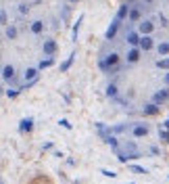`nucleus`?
<instances>
[{"instance_id": "f257e3e1", "label": "nucleus", "mask_w": 169, "mask_h": 184, "mask_svg": "<svg viewBox=\"0 0 169 184\" xmlns=\"http://www.w3.org/2000/svg\"><path fill=\"white\" fill-rule=\"evenodd\" d=\"M100 67H102V69L117 71V69H119V55H117V52H111L105 61H100Z\"/></svg>"}, {"instance_id": "f03ea898", "label": "nucleus", "mask_w": 169, "mask_h": 184, "mask_svg": "<svg viewBox=\"0 0 169 184\" xmlns=\"http://www.w3.org/2000/svg\"><path fill=\"white\" fill-rule=\"evenodd\" d=\"M155 31V23L150 21V19H142L140 23H138V34L142 36H150Z\"/></svg>"}, {"instance_id": "7ed1b4c3", "label": "nucleus", "mask_w": 169, "mask_h": 184, "mask_svg": "<svg viewBox=\"0 0 169 184\" xmlns=\"http://www.w3.org/2000/svg\"><path fill=\"white\" fill-rule=\"evenodd\" d=\"M132 136H134V138H144V136H148V126L146 123H136V126L132 128Z\"/></svg>"}, {"instance_id": "20e7f679", "label": "nucleus", "mask_w": 169, "mask_h": 184, "mask_svg": "<svg viewBox=\"0 0 169 184\" xmlns=\"http://www.w3.org/2000/svg\"><path fill=\"white\" fill-rule=\"evenodd\" d=\"M165 100H169V88H163V90L155 92V96H153V103H155V105H161Z\"/></svg>"}, {"instance_id": "39448f33", "label": "nucleus", "mask_w": 169, "mask_h": 184, "mask_svg": "<svg viewBox=\"0 0 169 184\" xmlns=\"http://www.w3.org/2000/svg\"><path fill=\"white\" fill-rule=\"evenodd\" d=\"M127 19H129V21H138L140 23L142 21V8H138V7H134L132 8V11H129V15H127Z\"/></svg>"}, {"instance_id": "423d86ee", "label": "nucleus", "mask_w": 169, "mask_h": 184, "mask_svg": "<svg viewBox=\"0 0 169 184\" xmlns=\"http://www.w3.org/2000/svg\"><path fill=\"white\" fill-rule=\"evenodd\" d=\"M42 50L46 52V55H54V52H56V42H54V40H44Z\"/></svg>"}, {"instance_id": "0eeeda50", "label": "nucleus", "mask_w": 169, "mask_h": 184, "mask_svg": "<svg viewBox=\"0 0 169 184\" xmlns=\"http://www.w3.org/2000/svg\"><path fill=\"white\" fill-rule=\"evenodd\" d=\"M23 78H25V84H27V82H31V80H35V78H38V69L27 67V69H25V73H23Z\"/></svg>"}, {"instance_id": "6e6552de", "label": "nucleus", "mask_w": 169, "mask_h": 184, "mask_svg": "<svg viewBox=\"0 0 169 184\" xmlns=\"http://www.w3.org/2000/svg\"><path fill=\"white\" fill-rule=\"evenodd\" d=\"M119 19H117V17H115V19H113V23H111V27L106 29V38H109V40H111L113 36H115V31H117V27H119Z\"/></svg>"}, {"instance_id": "1a4fd4ad", "label": "nucleus", "mask_w": 169, "mask_h": 184, "mask_svg": "<svg viewBox=\"0 0 169 184\" xmlns=\"http://www.w3.org/2000/svg\"><path fill=\"white\" fill-rule=\"evenodd\" d=\"M140 48H142V50H150V48H153V38H150V36H142Z\"/></svg>"}, {"instance_id": "9d476101", "label": "nucleus", "mask_w": 169, "mask_h": 184, "mask_svg": "<svg viewBox=\"0 0 169 184\" xmlns=\"http://www.w3.org/2000/svg\"><path fill=\"white\" fill-rule=\"evenodd\" d=\"M2 78H4V80H13L15 78V67H13V65H4V69H2Z\"/></svg>"}, {"instance_id": "9b49d317", "label": "nucleus", "mask_w": 169, "mask_h": 184, "mask_svg": "<svg viewBox=\"0 0 169 184\" xmlns=\"http://www.w3.org/2000/svg\"><path fill=\"white\" fill-rule=\"evenodd\" d=\"M157 113H159V105H155V103L144 105V115H157Z\"/></svg>"}, {"instance_id": "f8f14e48", "label": "nucleus", "mask_w": 169, "mask_h": 184, "mask_svg": "<svg viewBox=\"0 0 169 184\" xmlns=\"http://www.w3.org/2000/svg\"><path fill=\"white\" fill-rule=\"evenodd\" d=\"M140 40H142V38H140V36H138V34H136V31H129V34H127V42L132 44L134 48H136V46H138V44H140Z\"/></svg>"}, {"instance_id": "ddd939ff", "label": "nucleus", "mask_w": 169, "mask_h": 184, "mask_svg": "<svg viewBox=\"0 0 169 184\" xmlns=\"http://www.w3.org/2000/svg\"><path fill=\"white\" fill-rule=\"evenodd\" d=\"M138 59H140V50L138 48H132L129 52H127V63H136Z\"/></svg>"}, {"instance_id": "4468645a", "label": "nucleus", "mask_w": 169, "mask_h": 184, "mask_svg": "<svg viewBox=\"0 0 169 184\" xmlns=\"http://www.w3.org/2000/svg\"><path fill=\"white\" fill-rule=\"evenodd\" d=\"M42 29H44L42 21H34L31 23V34H42Z\"/></svg>"}, {"instance_id": "2eb2a0df", "label": "nucleus", "mask_w": 169, "mask_h": 184, "mask_svg": "<svg viewBox=\"0 0 169 184\" xmlns=\"http://www.w3.org/2000/svg\"><path fill=\"white\" fill-rule=\"evenodd\" d=\"M73 59H75V52H71L69 55V59H67V61H65V63H61V71H67L71 67V63H73Z\"/></svg>"}, {"instance_id": "dca6fc26", "label": "nucleus", "mask_w": 169, "mask_h": 184, "mask_svg": "<svg viewBox=\"0 0 169 184\" xmlns=\"http://www.w3.org/2000/svg\"><path fill=\"white\" fill-rule=\"evenodd\" d=\"M31 128H34V121L29 119V117H27V119H23V121H21V132H29Z\"/></svg>"}, {"instance_id": "f3484780", "label": "nucleus", "mask_w": 169, "mask_h": 184, "mask_svg": "<svg viewBox=\"0 0 169 184\" xmlns=\"http://www.w3.org/2000/svg\"><path fill=\"white\" fill-rule=\"evenodd\" d=\"M127 170L136 172V174H148V170L146 167H142V165H127Z\"/></svg>"}, {"instance_id": "a211bd4d", "label": "nucleus", "mask_w": 169, "mask_h": 184, "mask_svg": "<svg viewBox=\"0 0 169 184\" xmlns=\"http://www.w3.org/2000/svg\"><path fill=\"white\" fill-rule=\"evenodd\" d=\"M4 36H7L8 40H13L15 36H17V29H15L13 25H11V27H7V29H4Z\"/></svg>"}, {"instance_id": "6ab92c4d", "label": "nucleus", "mask_w": 169, "mask_h": 184, "mask_svg": "<svg viewBox=\"0 0 169 184\" xmlns=\"http://www.w3.org/2000/svg\"><path fill=\"white\" fill-rule=\"evenodd\" d=\"M82 19H84V17L79 15V17H77V23L73 25V38H77V31H79V25H82Z\"/></svg>"}, {"instance_id": "aec40b11", "label": "nucleus", "mask_w": 169, "mask_h": 184, "mask_svg": "<svg viewBox=\"0 0 169 184\" xmlns=\"http://www.w3.org/2000/svg\"><path fill=\"white\" fill-rule=\"evenodd\" d=\"M157 67H159V69H169V59H161V61L157 63Z\"/></svg>"}, {"instance_id": "412c9836", "label": "nucleus", "mask_w": 169, "mask_h": 184, "mask_svg": "<svg viewBox=\"0 0 169 184\" xmlns=\"http://www.w3.org/2000/svg\"><path fill=\"white\" fill-rule=\"evenodd\" d=\"M159 52H161V55H167V52H169V42L159 44Z\"/></svg>"}, {"instance_id": "4be33fe9", "label": "nucleus", "mask_w": 169, "mask_h": 184, "mask_svg": "<svg viewBox=\"0 0 169 184\" xmlns=\"http://www.w3.org/2000/svg\"><path fill=\"white\" fill-rule=\"evenodd\" d=\"M106 94H109V96H115V94H117V86L111 84L109 88H106Z\"/></svg>"}, {"instance_id": "5701e85b", "label": "nucleus", "mask_w": 169, "mask_h": 184, "mask_svg": "<svg viewBox=\"0 0 169 184\" xmlns=\"http://www.w3.org/2000/svg\"><path fill=\"white\" fill-rule=\"evenodd\" d=\"M52 65V59H46V61H42V63L38 65V69H46V67H50Z\"/></svg>"}, {"instance_id": "b1692460", "label": "nucleus", "mask_w": 169, "mask_h": 184, "mask_svg": "<svg viewBox=\"0 0 169 184\" xmlns=\"http://www.w3.org/2000/svg\"><path fill=\"white\" fill-rule=\"evenodd\" d=\"M105 140L109 142V144H111V147H117V138H115V136H106Z\"/></svg>"}, {"instance_id": "393cba45", "label": "nucleus", "mask_w": 169, "mask_h": 184, "mask_svg": "<svg viewBox=\"0 0 169 184\" xmlns=\"http://www.w3.org/2000/svg\"><path fill=\"white\" fill-rule=\"evenodd\" d=\"M7 19H8V15H7V11H2V13H0V21L4 23V21H7Z\"/></svg>"}, {"instance_id": "a878e982", "label": "nucleus", "mask_w": 169, "mask_h": 184, "mask_svg": "<svg viewBox=\"0 0 169 184\" xmlns=\"http://www.w3.org/2000/svg\"><path fill=\"white\" fill-rule=\"evenodd\" d=\"M7 96H8V99H15V96H17V90H8Z\"/></svg>"}, {"instance_id": "bb28decb", "label": "nucleus", "mask_w": 169, "mask_h": 184, "mask_svg": "<svg viewBox=\"0 0 169 184\" xmlns=\"http://www.w3.org/2000/svg\"><path fill=\"white\" fill-rule=\"evenodd\" d=\"M19 11H21V13L25 15V13H27V4H19Z\"/></svg>"}, {"instance_id": "cd10ccee", "label": "nucleus", "mask_w": 169, "mask_h": 184, "mask_svg": "<svg viewBox=\"0 0 169 184\" xmlns=\"http://www.w3.org/2000/svg\"><path fill=\"white\" fill-rule=\"evenodd\" d=\"M150 155H159V149H157V147H150Z\"/></svg>"}, {"instance_id": "c85d7f7f", "label": "nucleus", "mask_w": 169, "mask_h": 184, "mask_svg": "<svg viewBox=\"0 0 169 184\" xmlns=\"http://www.w3.org/2000/svg\"><path fill=\"white\" fill-rule=\"evenodd\" d=\"M165 84H169V73H167V75H165Z\"/></svg>"}, {"instance_id": "c756f323", "label": "nucleus", "mask_w": 169, "mask_h": 184, "mask_svg": "<svg viewBox=\"0 0 169 184\" xmlns=\"http://www.w3.org/2000/svg\"><path fill=\"white\" fill-rule=\"evenodd\" d=\"M144 2H153V0H144Z\"/></svg>"}, {"instance_id": "7c9ffc66", "label": "nucleus", "mask_w": 169, "mask_h": 184, "mask_svg": "<svg viewBox=\"0 0 169 184\" xmlns=\"http://www.w3.org/2000/svg\"><path fill=\"white\" fill-rule=\"evenodd\" d=\"M71 2H75V0H71Z\"/></svg>"}]
</instances>
